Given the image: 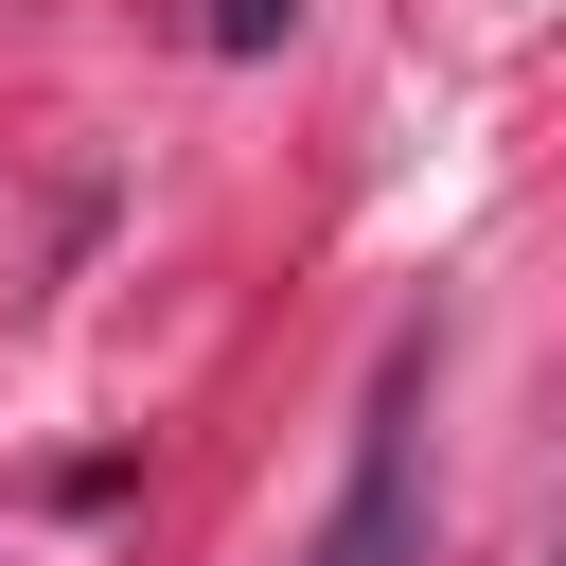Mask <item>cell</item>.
<instances>
[{
  "label": "cell",
  "mask_w": 566,
  "mask_h": 566,
  "mask_svg": "<svg viewBox=\"0 0 566 566\" xmlns=\"http://www.w3.org/2000/svg\"><path fill=\"white\" fill-rule=\"evenodd\" d=\"M424 371H442V336L407 318V336L371 354L354 478H336V513H318V548H301V566H424Z\"/></svg>",
  "instance_id": "1"
},
{
  "label": "cell",
  "mask_w": 566,
  "mask_h": 566,
  "mask_svg": "<svg viewBox=\"0 0 566 566\" xmlns=\"http://www.w3.org/2000/svg\"><path fill=\"white\" fill-rule=\"evenodd\" d=\"M283 18H301V0H195V35H212V53H283Z\"/></svg>",
  "instance_id": "2"
}]
</instances>
